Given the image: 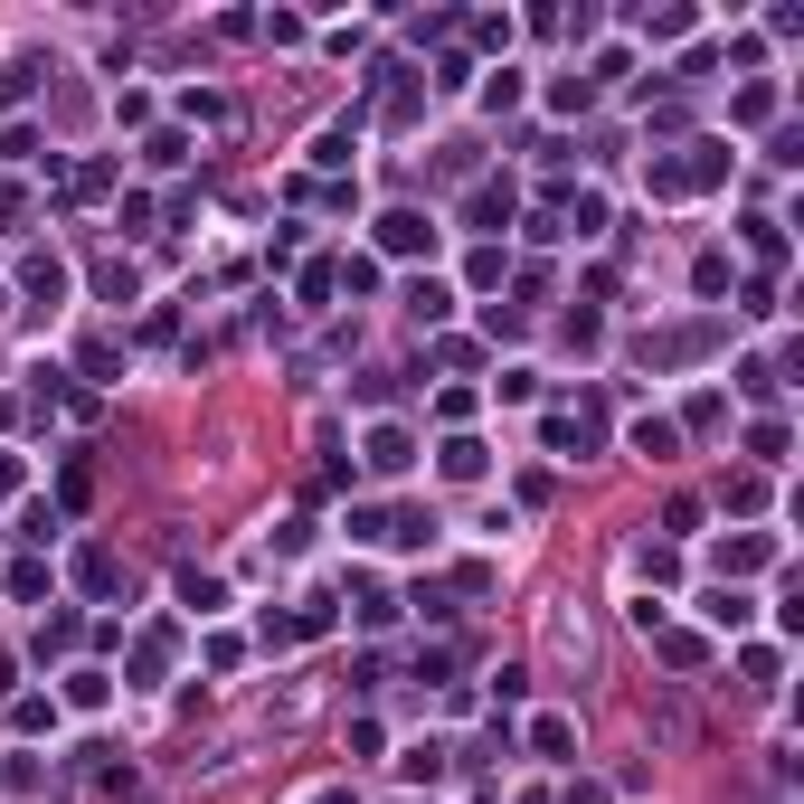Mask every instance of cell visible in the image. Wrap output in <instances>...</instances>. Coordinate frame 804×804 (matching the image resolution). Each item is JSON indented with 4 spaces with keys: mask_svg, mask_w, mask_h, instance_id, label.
Here are the masks:
<instances>
[{
    "mask_svg": "<svg viewBox=\"0 0 804 804\" xmlns=\"http://www.w3.org/2000/svg\"><path fill=\"white\" fill-rule=\"evenodd\" d=\"M29 95V67H0V104H20Z\"/></svg>",
    "mask_w": 804,
    "mask_h": 804,
    "instance_id": "cell-8",
    "label": "cell"
},
{
    "mask_svg": "<svg viewBox=\"0 0 804 804\" xmlns=\"http://www.w3.org/2000/svg\"><path fill=\"white\" fill-rule=\"evenodd\" d=\"M378 246H388V256H417V246H436V228H426L417 209H388L378 218Z\"/></svg>",
    "mask_w": 804,
    "mask_h": 804,
    "instance_id": "cell-1",
    "label": "cell"
},
{
    "mask_svg": "<svg viewBox=\"0 0 804 804\" xmlns=\"http://www.w3.org/2000/svg\"><path fill=\"white\" fill-rule=\"evenodd\" d=\"M530 748H540V757H568V748H577V729H568V719H540V729H530Z\"/></svg>",
    "mask_w": 804,
    "mask_h": 804,
    "instance_id": "cell-5",
    "label": "cell"
},
{
    "mask_svg": "<svg viewBox=\"0 0 804 804\" xmlns=\"http://www.w3.org/2000/svg\"><path fill=\"white\" fill-rule=\"evenodd\" d=\"M635 454H653V464H662V454H672V426H662V417H643V426H635Z\"/></svg>",
    "mask_w": 804,
    "mask_h": 804,
    "instance_id": "cell-7",
    "label": "cell"
},
{
    "mask_svg": "<svg viewBox=\"0 0 804 804\" xmlns=\"http://www.w3.org/2000/svg\"><path fill=\"white\" fill-rule=\"evenodd\" d=\"M549 445H559V454H587L596 445V417H587V407H549Z\"/></svg>",
    "mask_w": 804,
    "mask_h": 804,
    "instance_id": "cell-2",
    "label": "cell"
},
{
    "mask_svg": "<svg viewBox=\"0 0 804 804\" xmlns=\"http://www.w3.org/2000/svg\"><path fill=\"white\" fill-rule=\"evenodd\" d=\"M370 464H378V473L407 464V436H398V426H378V436H370Z\"/></svg>",
    "mask_w": 804,
    "mask_h": 804,
    "instance_id": "cell-3",
    "label": "cell"
},
{
    "mask_svg": "<svg viewBox=\"0 0 804 804\" xmlns=\"http://www.w3.org/2000/svg\"><path fill=\"white\" fill-rule=\"evenodd\" d=\"M445 473H454V483H473V473H483V445H473V436H454V445H445Z\"/></svg>",
    "mask_w": 804,
    "mask_h": 804,
    "instance_id": "cell-4",
    "label": "cell"
},
{
    "mask_svg": "<svg viewBox=\"0 0 804 804\" xmlns=\"http://www.w3.org/2000/svg\"><path fill=\"white\" fill-rule=\"evenodd\" d=\"M407 312L417 322H445V284H407Z\"/></svg>",
    "mask_w": 804,
    "mask_h": 804,
    "instance_id": "cell-6",
    "label": "cell"
}]
</instances>
